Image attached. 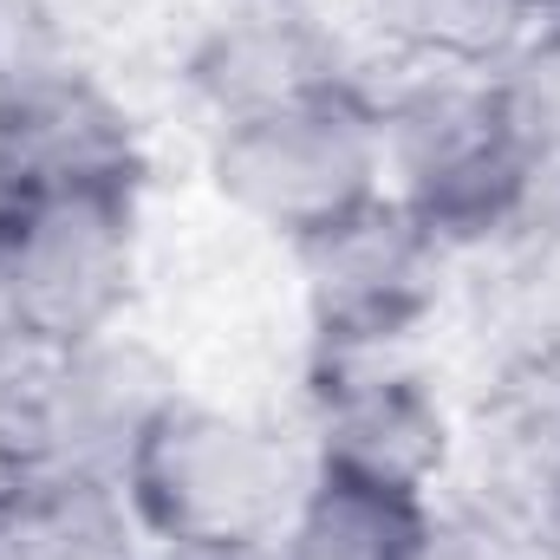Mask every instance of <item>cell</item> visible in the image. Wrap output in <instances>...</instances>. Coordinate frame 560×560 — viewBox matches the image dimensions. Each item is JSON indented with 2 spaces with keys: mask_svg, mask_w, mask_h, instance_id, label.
<instances>
[{
  "mask_svg": "<svg viewBox=\"0 0 560 560\" xmlns=\"http://www.w3.org/2000/svg\"><path fill=\"white\" fill-rule=\"evenodd\" d=\"M125 489L79 469H39L0 502V560H138Z\"/></svg>",
  "mask_w": 560,
  "mask_h": 560,
  "instance_id": "cell-10",
  "label": "cell"
},
{
  "mask_svg": "<svg viewBox=\"0 0 560 560\" xmlns=\"http://www.w3.org/2000/svg\"><path fill=\"white\" fill-rule=\"evenodd\" d=\"M215 189L287 242H313L385 196V112L346 79L242 98L209 143Z\"/></svg>",
  "mask_w": 560,
  "mask_h": 560,
  "instance_id": "cell-1",
  "label": "cell"
},
{
  "mask_svg": "<svg viewBox=\"0 0 560 560\" xmlns=\"http://www.w3.org/2000/svg\"><path fill=\"white\" fill-rule=\"evenodd\" d=\"M138 176V138L98 85L59 72L0 92V209Z\"/></svg>",
  "mask_w": 560,
  "mask_h": 560,
  "instance_id": "cell-7",
  "label": "cell"
},
{
  "mask_svg": "<svg viewBox=\"0 0 560 560\" xmlns=\"http://www.w3.org/2000/svg\"><path fill=\"white\" fill-rule=\"evenodd\" d=\"M411 560H535V555H528V541H515L489 515H430Z\"/></svg>",
  "mask_w": 560,
  "mask_h": 560,
  "instance_id": "cell-14",
  "label": "cell"
},
{
  "mask_svg": "<svg viewBox=\"0 0 560 560\" xmlns=\"http://www.w3.org/2000/svg\"><path fill=\"white\" fill-rule=\"evenodd\" d=\"M509 346L528 365V378H541V385L560 392V235H548V248L535 255V268L515 287Z\"/></svg>",
  "mask_w": 560,
  "mask_h": 560,
  "instance_id": "cell-12",
  "label": "cell"
},
{
  "mask_svg": "<svg viewBox=\"0 0 560 560\" xmlns=\"http://www.w3.org/2000/svg\"><path fill=\"white\" fill-rule=\"evenodd\" d=\"M372 20L411 59L450 72H502L548 20V0H372Z\"/></svg>",
  "mask_w": 560,
  "mask_h": 560,
  "instance_id": "cell-11",
  "label": "cell"
},
{
  "mask_svg": "<svg viewBox=\"0 0 560 560\" xmlns=\"http://www.w3.org/2000/svg\"><path fill=\"white\" fill-rule=\"evenodd\" d=\"M430 528L418 489H392L352 469H313L300 509L287 515L275 560H411Z\"/></svg>",
  "mask_w": 560,
  "mask_h": 560,
  "instance_id": "cell-9",
  "label": "cell"
},
{
  "mask_svg": "<svg viewBox=\"0 0 560 560\" xmlns=\"http://www.w3.org/2000/svg\"><path fill=\"white\" fill-rule=\"evenodd\" d=\"M138 275V183L0 209V339L79 352L112 332Z\"/></svg>",
  "mask_w": 560,
  "mask_h": 560,
  "instance_id": "cell-4",
  "label": "cell"
},
{
  "mask_svg": "<svg viewBox=\"0 0 560 560\" xmlns=\"http://www.w3.org/2000/svg\"><path fill=\"white\" fill-rule=\"evenodd\" d=\"M170 398H176V378L163 372L156 352H143L131 339L125 346L92 339V346L52 359L39 392H26V418H33L46 469H79V476L118 482L125 456L138 450L143 423Z\"/></svg>",
  "mask_w": 560,
  "mask_h": 560,
  "instance_id": "cell-6",
  "label": "cell"
},
{
  "mask_svg": "<svg viewBox=\"0 0 560 560\" xmlns=\"http://www.w3.org/2000/svg\"><path fill=\"white\" fill-rule=\"evenodd\" d=\"M502 85H509L528 138L541 150H560V13H548L528 33V46L502 66Z\"/></svg>",
  "mask_w": 560,
  "mask_h": 560,
  "instance_id": "cell-13",
  "label": "cell"
},
{
  "mask_svg": "<svg viewBox=\"0 0 560 560\" xmlns=\"http://www.w3.org/2000/svg\"><path fill=\"white\" fill-rule=\"evenodd\" d=\"M443 450H450V430L423 378L365 372V352L332 359L319 385V463L326 469H352V476L423 495L430 476L443 469Z\"/></svg>",
  "mask_w": 560,
  "mask_h": 560,
  "instance_id": "cell-8",
  "label": "cell"
},
{
  "mask_svg": "<svg viewBox=\"0 0 560 560\" xmlns=\"http://www.w3.org/2000/svg\"><path fill=\"white\" fill-rule=\"evenodd\" d=\"M541 143L528 138L502 72H436L385 112V170L398 202L436 242H482L528 209Z\"/></svg>",
  "mask_w": 560,
  "mask_h": 560,
  "instance_id": "cell-3",
  "label": "cell"
},
{
  "mask_svg": "<svg viewBox=\"0 0 560 560\" xmlns=\"http://www.w3.org/2000/svg\"><path fill=\"white\" fill-rule=\"evenodd\" d=\"M156 560H275V548H163Z\"/></svg>",
  "mask_w": 560,
  "mask_h": 560,
  "instance_id": "cell-15",
  "label": "cell"
},
{
  "mask_svg": "<svg viewBox=\"0 0 560 560\" xmlns=\"http://www.w3.org/2000/svg\"><path fill=\"white\" fill-rule=\"evenodd\" d=\"M436 248L443 242L398 196H378L339 229L293 242L319 352L359 359V352H385L392 339H405L436 293Z\"/></svg>",
  "mask_w": 560,
  "mask_h": 560,
  "instance_id": "cell-5",
  "label": "cell"
},
{
  "mask_svg": "<svg viewBox=\"0 0 560 560\" xmlns=\"http://www.w3.org/2000/svg\"><path fill=\"white\" fill-rule=\"evenodd\" d=\"M125 509L163 548H275L306 476L275 430L170 398L118 469Z\"/></svg>",
  "mask_w": 560,
  "mask_h": 560,
  "instance_id": "cell-2",
  "label": "cell"
},
{
  "mask_svg": "<svg viewBox=\"0 0 560 560\" xmlns=\"http://www.w3.org/2000/svg\"><path fill=\"white\" fill-rule=\"evenodd\" d=\"M548 13H560V0H548Z\"/></svg>",
  "mask_w": 560,
  "mask_h": 560,
  "instance_id": "cell-16",
  "label": "cell"
}]
</instances>
